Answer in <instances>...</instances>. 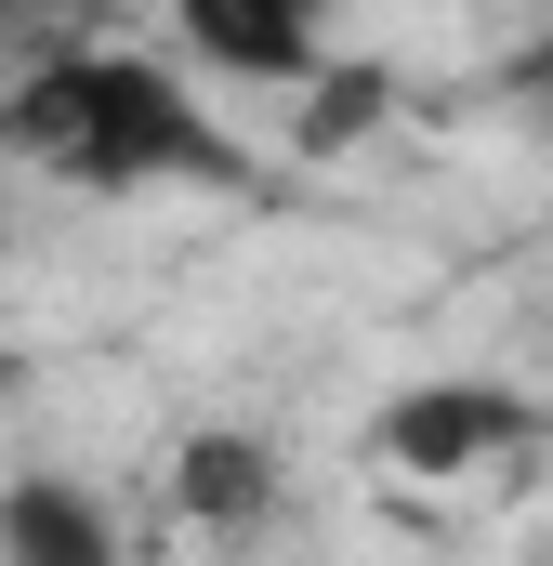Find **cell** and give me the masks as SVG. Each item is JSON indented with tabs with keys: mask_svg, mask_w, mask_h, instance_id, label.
Returning <instances> with one entry per match:
<instances>
[{
	"mask_svg": "<svg viewBox=\"0 0 553 566\" xmlns=\"http://www.w3.org/2000/svg\"><path fill=\"white\" fill-rule=\"evenodd\" d=\"M0 145H27L66 185H238V145L198 106V80L133 40H80V53L27 66L0 106Z\"/></svg>",
	"mask_w": 553,
	"mask_h": 566,
	"instance_id": "obj_1",
	"label": "cell"
},
{
	"mask_svg": "<svg viewBox=\"0 0 553 566\" xmlns=\"http://www.w3.org/2000/svg\"><path fill=\"white\" fill-rule=\"evenodd\" d=\"M369 448L396 474H474V461L528 448V396H501V382H421V396H396L369 422Z\"/></svg>",
	"mask_w": 553,
	"mask_h": 566,
	"instance_id": "obj_2",
	"label": "cell"
},
{
	"mask_svg": "<svg viewBox=\"0 0 553 566\" xmlns=\"http://www.w3.org/2000/svg\"><path fill=\"white\" fill-rule=\"evenodd\" d=\"M171 40L211 80H316L330 0H171Z\"/></svg>",
	"mask_w": 553,
	"mask_h": 566,
	"instance_id": "obj_3",
	"label": "cell"
},
{
	"mask_svg": "<svg viewBox=\"0 0 553 566\" xmlns=\"http://www.w3.org/2000/svg\"><path fill=\"white\" fill-rule=\"evenodd\" d=\"M0 554H27V566H106L119 554V514H106L93 488H66V474H27V488L0 501Z\"/></svg>",
	"mask_w": 553,
	"mask_h": 566,
	"instance_id": "obj_4",
	"label": "cell"
},
{
	"mask_svg": "<svg viewBox=\"0 0 553 566\" xmlns=\"http://www.w3.org/2000/svg\"><path fill=\"white\" fill-rule=\"evenodd\" d=\"M171 501H185L198 527H251V514L276 501V461L251 448V434H198V448L171 461Z\"/></svg>",
	"mask_w": 553,
	"mask_h": 566,
	"instance_id": "obj_5",
	"label": "cell"
},
{
	"mask_svg": "<svg viewBox=\"0 0 553 566\" xmlns=\"http://www.w3.org/2000/svg\"><path fill=\"white\" fill-rule=\"evenodd\" d=\"M501 93H514V106H553V27L514 53V66H501Z\"/></svg>",
	"mask_w": 553,
	"mask_h": 566,
	"instance_id": "obj_6",
	"label": "cell"
},
{
	"mask_svg": "<svg viewBox=\"0 0 553 566\" xmlns=\"http://www.w3.org/2000/svg\"><path fill=\"white\" fill-rule=\"evenodd\" d=\"M0 396H13V356H0Z\"/></svg>",
	"mask_w": 553,
	"mask_h": 566,
	"instance_id": "obj_7",
	"label": "cell"
}]
</instances>
